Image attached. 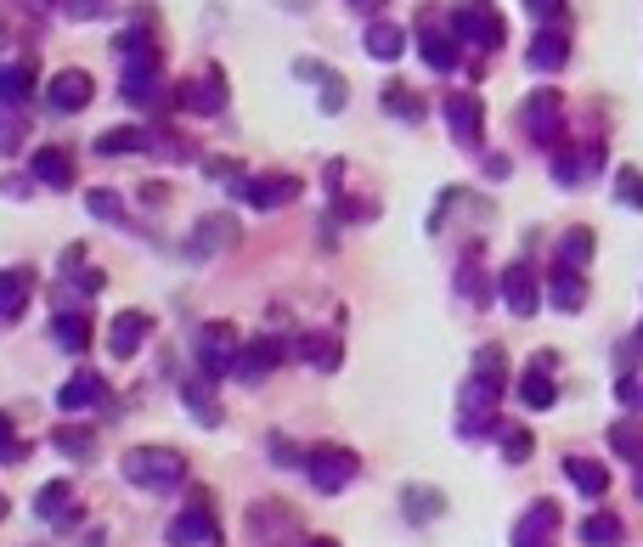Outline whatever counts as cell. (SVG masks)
I'll return each instance as SVG.
<instances>
[{"mask_svg": "<svg viewBox=\"0 0 643 547\" xmlns=\"http://www.w3.org/2000/svg\"><path fill=\"white\" fill-rule=\"evenodd\" d=\"M119 96L130 108H153L164 96V57H159V40H153V18H136L119 34Z\"/></svg>", "mask_w": 643, "mask_h": 547, "instance_id": "1", "label": "cell"}, {"mask_svg": "<svg viewBox=\"0 0 643 547\" xmlns=\"http://www.w3.org/2000/svg\"><path fill=\"white\" fill-rule=\"evenodd\" d=\"M119 474L136 485V491H159L170 496L175 485H186V458L175 452V446H130V452L119 458Z\"/></svg>", "mask_w": 643, "mask_h": 547, "instance_id": "2", "label": "cell"}, {"mask_svg": "<svg viewBox=\"0 0 643 547\" xmlns=\"http://www.w3.org/2000/svg\"><path fill=\"white\" fill-rule=\"evenodd\" d=\"M243 530H249L255 547H306L300 514H293L288 503H277V496H260V503L243 514Z\"/></svg>", "mask_w": 643, "mask_h": 547, "instance_id": "3", "label": "cell"}, {"mask_svg": "<svg viewBox=\"0 0 643 547\" xmlns=\"http://www.w3.org/2000/svg\"><path fill=\"white\" fill-rule=\"evenodd\" d=\"M447 23L463 40V52H497V45L508 40V23H503V12L491 7V0H458Z\"/></svg>", "mask_w": 643, "mask_h": 547, "instance_id": "4", "label": "cell"}, {"mask_svg": "<svg viewBox=\"0 0 643 547\" xmlns=\"http://www.w3.org/2000/svg\"><path fill=\"white\" fill-rule=\"evenodd\" d=\"M170 541L175 547H221V519H215V496L192 491L186 508L170 519Z\"/></svg>", "mask_w": 643, "mask_h": 547, "instance_id": "5", "label": "cell"}, {"mask_svg": "<svg viewBox=\"0 0 643 547\" xmlns=\"http://www.w3.org/2000/svg\"><path fill=\"white\" fill-rule=\"evenodd\" d=\"M519 125H525V136H531L536 147H548V153H554L559 136H565V96L548 90V85L531 90V96H525V108H519Z\"/></svg>", "mask_w": 643, "mask_h": 547, "instance_id": "6", "label": "cell"}, {"mask_svg": "<svg viewBox=\"0 0 643 547\" xmlns=\"http://www.w3.org/2000/svg\"><path fill=\"white\" fill-rule=\"evenodd\" d=\"M356 452L351 446H333V440H322V446H311V458H306V480L322 491V496H333V491H344L356 480Z\"/></svg>", "mask_w": 643, "mask_h": 547, "instance_id": "7", "label": "cell"}, {"mask_svg": "<svg viewBox=\"0 0 643 547\" xmlns=\"http://www.w3.org/2000/svg\"><path fill=\"white\" fill-rule=\"evenodd\" d=\"M604 164H610L604 141H559V147H554V181H559V186H587V181H599Z\"/></svg>", "mask_w": 643, "mask_h": 547, "instance_id": "8", "label": "cell"}, {"mask_svg": "<svg viewBox=\"0 0 643 547\" xmlns=\"http://www.w3.org/2000/svg\"><path fill=\"white\" fill-rule=\"evenodd\" d=\"M249 210H260V215H271V210H288V204H300V192H306V181L300 175H243L237 186H232Z\"/></svg>", "mask_w": 643, "mask_h": 547, "instance_id": "9", "label": "cell"}, {"mask_svg": "<svg viewBox=\"0 0 643 547\" xmlns=\"http://www.w3.org/2000/svg\"><path fill=\"white\" fill-rule=\"evenodd\" d=\"M412 40H418V52H424V63L435 74H452L463 63V40L452 34V23H440V12H424L418 29H412Z\"/></svg>", "mask_w": 643, "mask_h": 547, "instance_id": "10", "label": "cell"}, {"mask_svg": "<svg viewBox=\"0 0 643 547\" xmlns=\"http://www.w3.org/2000/svg\"><path fill=\"white\" fill-rule=\"evenodd\" d=\"M497 401H503V384L497 378H469L463 384V395H458V429L463 435H485V429H497Z\"/></svg>", "mask_w": 643, "mask_h": 547, "instance_id": "11", "label": "cell"}, {"mask_svg": "<svg viewBox=\"0 0 643 547\" xmlns=\"http://www.w3.org/2000/svg\"><path fill=\"white\" fill-rule=\"evenodd\" d=\"M237 356H243V344H237V328L232 322H210L204 333H197V373H204L210 384L237 373Z\"/></svg>", "mask_w": 643, "mask_h": 547, "instance_id": "12", "label": "cell"}, {"mask_svg": "<svg viewBox=\"0 0 643 547\" xmlns=\"http://www.w3.org/2000/svg\"><path fill=\"white\" fill-rule=\"evenodd\" d=\"M175 108H186V114H197V119L226 114V74H221V68H204L197 79H186V85L175 90Z\"/></svg>", "mask_w": 643, "mask_h": 547, "instance_id": "13", "label": "cell"}, {"mask_svg": "<svg viewBox=\"0 0 643 547\" xmlns=\"http://www.w3.org/2000/svg\"><path fill=\"white\" fill-rule=\"evenodd\" d=\"M554 367H559V356H554V351H536V362L525 367V378H519V401H525L531 412H548V407L559 401Z\"/></svg>", "mask_w": 643, "mask_h": 547, "instance_id": "14", "label": "cell"}, {"mask_svg": "<svg viewBox=\"0 0 643 547\" xmlns=\"http://www.w3.org/2000/svg\"><path fill=\"white\" fill-rule=\"evenodd\" d=\"M90 96H96V79L85 68H63V74H52V85H45V108L79 114V108H90Z\"/></svg>", "mask_w": 643, "mask_h": 547, "instance_id": "15", "label": "cell"}, {"mask_svg": "<svg viewBox=\"0 0 643 547\" xmlns=\"http://www.w3.org/2000/svg\"><path fill=\"white\" fill-rule=\"evenodd\" d=\"M497 288H503V305H508L514 317H536V305H542V277H536L525 260H514V266L497 277Z\"/></svg>", "mask_w": 643, "mask_h": 547, "instance_id": "16", "label": "cell"}, {"mask_svg": "<svg viewBox=\"0 0 643 547\" xmlns=\"http://www.w3.org/2000/svg\"><path fill=\"white\" fill-rule=\"evenodd\" d=\"M554 536H559V503L536 496V503L519 514V525H514V547H554Z\"/></svg>", "mask_w": 643, "mask_h": 547, "instance_id": "17", "label": "cell"}, {"mask_svg": "<svg viewBox=\"0 0 643 547\" xmlns=\"http://www.w3.org/2000/svg\"><path fill=\"white\" fill-rule=\"evenodd\" d=\"M232 243H237V221L232 215H204L192 226V237H186V255L192 260H210V255H226Z\"/></svg>", "mask_w": 643, "mask_h": 547, "instance_id": "18", "label": "cell"}, {"mask_svg": "<svg viewBox=\"0 0 643 547\" xmlns=\"http://www.w3.org/2000/svg\"><path fill=\"white\" fill-rule=\"evenodd\" d=\"M447 125H452V136L463 147H480V136H485V103H480V96H469V90L447 96Z\"/></svg>", "mask_w": 643, "mask_h": 547, "instance_id": "19", "label": "cell"}, {"mask_svg": "<svg viewBox=\"0 0 643 547\" xmlns=\"http://www.w3.org/2000/svg\"><path fill=\"white\" fill-rule=\"evenodd\" d=\"M293 79H311V85H317V108H322V114H344V79H339L328 63L300 57V63H293Z\"/></svg>", "mask_w": 643, "mask_h": 547, "instance_id": "20", "label": "cell"}, {"mask_svg": "<svg viewBox=\"0 0 643 547\" xmlns=\"http://www.w3.org/2000/svg\"><path fill=\"white\" fill-rule=\"evenodd\" d=\"M57 407H63V412H90V407H108V384H103V373H74V378L57 389Z\"/></svg>", "mask_w": 643, "mask_h": 547, "instance_id": "21", "label": "cell"}, {"mask_svg": "<svg viewBox=\"0 0 643 547\" xmlns=\"http://www.w3.org/2000/svg\"><path fill=\"white\" fill-rule=\"evenodd\" d=\"M277 362H282V339H255V344H243V356H237V378L243 384H260V378H271L277 373Z\"/></svg>", "mask_w": 643, "mask_h": 547, "instance_id": "22", "label": "cell"}, {"mask_svg": "<svg viewBox=\"0 0 643 547\" xmlns=\"http://www.w3.org/2000/svg\"><path fill=\"white\" fill-rule=\"evenodd\" d=\"M147 333H153V317H147V311H119L114 328H108V351L125 362V356H136L147 344Z\"/></svg>", "mask_w": 643, "mask_h": 547, "instance_id": "23", "label": "cell"}, {"mask_svg": "<svg viewBox=\"0 0 643 547\" xmlns=\"http://www.w3.org/2000/svg\"><path fill=\"white\" fill-rule=\"evenodd\" d=\"M29 300H34V271H23V266L0 271V328L18 322L29 311Z\"/></svg>", "mask_w": 643, "mask_h": 547, "instance_id": "24", "label": "cell"}, {"mask_svg": "<svg viewBox=\"0 0 643 547\" xmlns=\"http://www.w3.org/2000/svg\"><path fill=\"white\" fill-rule=\"evenodd\" d=\"M293 356H300L306 367H317V373H333L339 367V356H344V344H339V333H300L293 339Z\"/></svg>", "mask_w": 643, "mask_h": 547, "instance_id": "25", "label": "cell"}, {"mask_svg": "<svg viewBox=\"0 0 643 547\" xmlns=\"http://www.w3.org/2000/svg\"><path fill=\"white\" fill-rule=\"evenodd\" d=\"M525 63H531L536 74H559V68L570 63V40H565V29H542V34L531 40Z\"/></svg>", "mask_w": 643, "mask_h": 547, "instance_id": "26", "label": "cell"}, {"mask_svg": "<svg viewBox=\"0 0 643 547\" xmlns=\"http://www.w3.org/2000/svg\"><path fill=\"white\" fill-rule=\"evenodd\" d=\"M34 181L40 186H52V192H68L74 186V159L63 153V147H34Z\"/></svg>", "mask_w": 643, "mask_h": 547, "instance_id": "27", "label": "cell"}, {"mask_svg": "<svg viewBox=\"0 0 643 547\" xmlns=\"http://www.w3.org/2000/svg\"><path fill=\"white\" fill-rule=\"evenodd\" d=\"M548 300H554V311L576 317V311L587 305V277H581L576 266H554V277H548Z\"/></svg>", "mask_w": 643, "mask_h": 547, "instance_id": "28", "label": "cell"}, {"mask_svg": "<svg viewBox=\"0 0 643 547\" xmlns=\"http://www.w3.org/2000/svg\"><path fill=\"white\" fill-rule=\"evenodd\" d=\"M362 45H367V57H373V63H395V57L407 52V29H401V23H389V18H378V23H367Z\"/></svg>", "mask_w": 643, "mask_h": 547, "instance_id": "29", "label": "cell"}, {"mask_svg": "<svg viewBox=\"0 0 643 547\" xmlns=\"http://www.w3.org/2000/svg\"><path fill=\"white\" fill-rule=\"evenodd\" d=\"M96 153H103V159L153 153V136H147V130H136V125H114V130H103V136H96Z\"/></svg>", "mask_w": 643, "mask_h": 547, "instance_id": "30", "label": "cell"}, {"mask_svg": "<svg viewBox=\"0 0 643 547\" xmlns=\"http://www.w3.org/2000/svg\"><path fill=\"white\" fill-rule=\"evenodd\" d=\"M52 339L63 344L68 356H85L90 351V317L85 311H57L52 317Z\"/></svg>", "mask_w": 643, "mask_h": 547, "instance_id": "31", "label": "cell"}, {"mask_svg": "<svg viewBox=\"0 0 643 547\" xmlns=\"http://www.w3.org/2000/svg\"><path fill=\"white\" fill-rule=\"evenodd\" d=\"M34 514H40L45 525H68V519H74V491H68L63 480L40 485V491H34Z\"/></svg>", "mask_w": 643, "mask_h": 547, "instance_id": "32", "label": "cell"}, {"mask_svg": "<svg viewBox=\"0 0 643 547\" xmlns=\"http://www.w3.org/2000/svg\"><path fill=\"white\" fill-rule=\"evenodd\" d=\"M565 480H570L581 496H592V503H599V496L610 491V469H604V463H592V458H565Z\"/></svg>", "mask_w": 643, "mask_h": 547, "instance_id": "33", "label": "cell"}, {"mask_svg": "<svg viewBox=\"0 0 643 547\" xmlns=\"http://www.w3.org/2000/svg\"><path fill=\"white\" fill-rule=\"evenodd\" d=\"M34 68L29 63H0V108H29Z\"/></svg>", "mask_w": 643, "mask_h": 547, "instance_id": "34", "label": "cell"}, {"mask_svg": "<svg viewBox=\"0 0 643 547\" xmlns=\"http://www.w3.org/2000/svg\"><path fill=\"white\" fill-rule=\"evenodd\" d=\"M401 514H407L412 525H429V519L447 514V496H440L435 485H407V491H401Z\"/></svg>", "mask_w": 643, "mask_h": 547, "instance_id": "35", "label": "cell"}, {"mask_svg": "<svg viewBox=\"0 0 643 547\" xmlns=\"http://www.w3.org/2000/svg\"><path fill=\"white\" fill-rule=\"evenodd\" d=\"M378 96H384V114H389V119H401V125H424V103H418V90H407V85H384Z\"/></svg>", "mask_w": 643, "mask_h": 547, "instance_id": "36", "label": "cell"}, {"mask_svg": "<svg viewBox=\"0 0 643 547\" xmlns=\"http://www.w3.org/2000/svg\"><path fill=\"white\" fill-rule=\"evenodd\" d=\"M610 452L643 469V423H637V418H621V423H610Z\"/></svg>", "mask_w": 643, "mask_h": 547, "instance_id": "37", "label": "cell"}, {"mask_svg": "<svg viewBox=\"0 0 643 547\" xmlns=\"http://www.w3.org/2000/svg\"><path fill=\"white\" fill-rule=\"evenodd\" d=\"M621 536H626V525L615 514H587L581 519V541L587 547H621Z\"/></svg>", "mask_w": 643, "mask_h": 547, "instance_id": "38", "label": "cell"}, {"mask_svg": "<svg viewBox=\"0 0 643 547\" xmlns=\"http://www.w3.org/2000/svg\"><path fill=\"white\" fill-rule=\"evenodd\" d=\"M592 248H599V243H592V232H587V226H570V232L559 237V266H576V271H581V266L592 260Z\"/></svg>", "mask_w": 643, "mask_h": 547, "instance_id": "39", "label": "cell"}, {"mask_svg": "<svg viewBox=\"0 0 643 547\" xmlns=\"http://www.w3.org/2000/svg\"><path fill=\"white\" fill-rule=\"evenodd\" d=\"M52 446H57L63 458L85 463V458L96 452V435H90V429H74V423H63V429H52Z\"/></svg>", "mask_w": 643, "mask_h": 547, "instance_id": "40", "label": "cell"}, {"mask_svg": "<svg viewBox=\"0 0 643 547\" xmlns=\"http://www.w3.org/2000/svg\"><path fill=\"white\" fill-rule=\"evenodd\" d=\"M181 401L192 407V418L204 423V429H215V423H221V407H215V395H210L204 384H197V378H192V384H181Z\"/></svg>", "mask_w": 643, "mask_h": 547, "instance_id": "41", "label": "cell"}, {"mask_svg": "<svg viewBox=\"0 0 643 547\" xmlns=\"http://www.w3.org/2000/svg\"><path fill=\"white\" fill-rule=\"evenodd\" d=\"M23 136H29V125H23V108H0V153H18V147H23Z\"/></svg>", "mask_w": 643, "mask_h": 547, "instance_id": "42", "label": "cell"}, {"mask_svg": "<svg viewBox=\"0 0 643 547\" xmlns=\"http://www.w3.org/2000/svg\"><path fill=\"white\" fill-rule=\"evenodd\" d=\"M458 293H463V300H485V271H480V255H463V266H458Z\"/></svg>", "mask_w": 643, "mask_h": 547, "instance_id": "43", "label": "cell"}, {"mask_svg": "<svg viewBox=\"0 0 643 547\" xmlns=\"http://www.w3.org/2000/svg\"><path fill=\"white\" fill-rule=\"evenodd\" d=\"M503 362H508L503 344H480V351H474V373H480V378H497V384H503V378H508Z\"/></svg>", "mask_w": 643, "mask_h": 547, "instance_id": "44", "label": "cell"}, {"mask_svg": "<svg viewBox=\"0 0 643 547\" xmlns=\"http://www.w3.org/2000/svg\"><path fill=\"white\" fill-rule=\"evenodd\" d=\"M615 204H626V210H643V170H621L615 175Z\"/></svg>", "mask_w": 643, "mask_h": 547, "instance_id": "45", "label": "cell"}, {"mask_svg": "<svg viewBox=\"0 0 643 547\" xmlns=\"http://www.w3.org/2000/svg\"><path fill=\"white\" fill-rule=\"evenodd\" d=\"M57 7H63V18H74V23H96V18L114 12V0H57Z\"/></svg>", "mask_w": 643, "mask_h": 547, "instance_id": "46", "label": "cell"}, {"mask_svg": "<svg viewBox=\"0 0 643 547\" xmlns=\"http://www.w3.org/2000/svg\"><path fill=\"white\" fill-rule=\"evenodd\" d=\"M497 440H503V458H508V463H525V458L536 452L531 429H497Z\"/></svg>", "mask_w": 643, "mask_h": 547, "instance_id": "47", "label": "cell"}, {"mask_svg": "<svg viewBox=\"0 0 643 547\" xmlns=\"http://www.w3.org/2000/svg\"><path fill=\"white\" fill-rule=\"evenodd\" d=\"M90 215H103V221H119V226H130V210L119 204L114 192H90Z\"/></svg>", "mask_w": 643, "mask_h": 547, "instance_id": "48", "label": "cell"}, {"mask_svg": "<svg viewBox=\"0 0 643 547\" xmlns=\"http://www.w3.org/2000/svg\"><path fill=\"white\" fill-rule=\"evenodd\" d=\"M0 463H23V440H18L7 412H0Z\"/></svg>", "mask_w": 643, "mask_h": 547, "instance_id": "49", "label": "cell"}, {"mask_svg": "<svg viewBox=\"0 0 643 547\" xmlns=\"http://www.w3.org/2000/svg\"><path fill=\"white\" fill-rule=\"evenodd\" d=\"M271 452H277V458H271L277 469H306V458H311V452H300V446H288L282 435H271Z\"/></svg>", "mask_w": 643, "mask_h": 547, "instance_id": "50", "label": "cell"}, {"mask_svg": "<svg viewBox=\"0 0 643 547\" xmlns=\"http://www.w3.org/2000/svg\"><path fill=\"white\" fill-rule=\"evenodd\" d=\"M525 12H531L536 23H548V29H559V18H565V0H525Z\"/></svg>", "mask_w": 643, "mask_h": 547, "instance_id": "51", "label": "cell"}, {"mask_svg": "<svg viewBox=\"0 0 643 547\" xmlns=\"http://www.w3.org/2000/svg\"><path fill=\"white\" fill-rule=\"evenodd\" d=\"M615 395H621V401H626L632 412H643V378H621V384H615Z\"/></svg>", "mask_w": 643, "mask_h": 547, "instance_id": "52", "label": "cell"}, {"mask_svg": "<svg viewBox=\"0 0 643 547\" xmlns=\"http://www.w3.org/2000/svg\"><path fill=\"white\" fill-rule=\"evenodd\" d=\"M344 7H351L356 18H367V23H378V12L389 7V0H344Z\"/></svg>", "mask_w": 643, "mask_h": 547, "instance_id": "53", "label": "cell"}, {"mask_svg": "<svg viewBox=\"0 0 643 547\" xmlns=\"http://www.w3.org/2000/svg\"><path fill=\"white\" fill-rule=\"evenodd\" d=\"M306 547H339L333 536H306Z\"/></svg>", "mask_w": 643, "mask_h": 547, "instance_id": "54", "label": "cell"}, {"mask_svg": "<svg viewBox=\"0 0 643 547\" xmlns=\"http://www.w3.org/2000/svg\"><path fill=\"white\" fill-rule=\"evenodd\" d=\"M23 7H29V12H40V7H57V0H23Z\"/></svg>", "mask_w": 643, "mask_h": 547, "instance_id": "55", "label": "cell"}, {"mask_svg": "<svg viewBox=\"0 0 643 547\" xmlns=\"http://www.w3.org/2000/svg\"><path fill=\"white\" fill-rule=\"evenodd\" d=\"M277 7H282V12H300V7H306V0H277Z\"/></svg>", "mask_w": 643, "mask_h": 547, "instance_id": "56", "label": "cell"}, {"mask_svg": "<svg viewBox=\"0 0 643 547\" xmlns=\"http://www.w3.org/2000/svg\"><path fill=\"white\" fill-rule=\"evenodd\" d=\"M0 45H7V12H0Z\"/></svg>", "mask_w": 643, "mask_h": 547, "instance_id": "57", "label": "cell"}, {"mask_svg": "<svg viewBox=\"0 0 643 547\" xmlns=\"http://www.w3.org/2000/svg\"><path fill=\"white\" fill-rule=\"evenodd\" d=\"M0 519H7V496H0Z\"/></svg>", "mask_w": 643, "mask_h": 547, "instance_id": "58", "label": "cell"}, {"mask_svg": "<svg viewBox=\"0 0 643 547\" xmlns=\"http://www.w3.org/2000/svg\"><path fill=\"white\" fill-rule=\"evenodd\" d=\"M637 496H643V474H637Z\"/></svg>", "mask_w": 643, "mask_h": 547, "instance_id": "59", "label": "cell"}, {"mask_svg": "<svg viewBox=\"0 0 643 547\" xmlns=\"http://www.w3.org/2000/svg\"><path fill=\"white\" fill-rule=\"evenodd\" d=\"M637 339H643V333H637Z\"/></svg>", "mask_w": 643, "mask_h": 547, "instance_id": "60", "label": "cell"}]
</instances>
